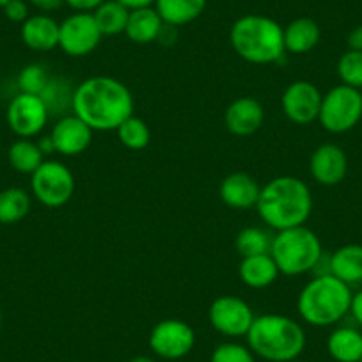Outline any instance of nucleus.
I'll return each mask as SVG.
<instances>
[{"mask_svg":"<svg viewBox=\"0 0 362 362\" xmlns=\"http://www.w3.org/2000/svg\"><path fill=\"white\" fill-rule=\"evenodd\" d=\"M37 144H40V148H41V151H43V155H50V153H55L54 142H52L50 137L40 139V142H37Z\"/></svg>","mask_w":362,"mask_h":362,"instance_id":"ea45409f","label":"nucleus"},{"mask_svg":"<svg viewBox=\"0 0 362 362\" xmlns=\"http://www.w3.org/2000/svg\"><path fill=\"white\" fill-rule=\"evenodd\" d=\"M350 315L358 325L362 327V290H358L357 293H354L351 297V305H350Z\"/></svg>","mask_w":362,"mask_h":362,"instance_id":"e433bc0d","label":"nucleus"},{"mask_svg":"<svg viewBox=\"0 0 362 362\" xmlns=\"http://www.w3.org/2000/svg\"><path fill=\"white\" fill-rule=\"evenodd\" d=\"M105 0H64V4L75 9V13H93L103 4Z\"/></svg>","mask_w":362,"mask_h":362,"instance_id":"f704fd0d","label":"nucleus"},{"mask_svg":"<svg viewBox=\"0 0 362 362\" xmlns=\"http://www.w3.org/2000/svg\"><path fill=\"white\" fill-rule=\"evenodd\" d=\"M29 211L30 194L27 190L11 187L0 192V224H18L29 215Z\"/></svg>","mask_w":362,"mask_h":362,"instance_id":"bb28decb","label":"nucleus"},{"mask_svg":"<svg viewBox=\"0 0 362 362\" xmlns=\"http://www.w3.org/2000/svg\"><path fill=\"white\" fill-rule=\"evenodd\" d=\"M341 83L362 90V52L346 50L336 66Z\"/></svg>","mask_w":362,"mask_h":362,"instance_id":"7c9ffc66","label":"nucleus"},{"mask_svg":"<svg viewBox=\"0 0 362 362\" xmlns=\"http://www.w3.org/2000/svg\"><path fill=\"white\" fill-rule=\"evenodd\" d=\"M8 158L16 173L30 174V176L45 162V155L40 144L30 139H18L16 142H13L8 151Z\"/></svg>","mask_w":362,"mask_h":362,"instance_id":"a878e982","label":"nucleus"},{"mask_svg":"<svg viewBox=\"0 0 362 362\" xmlns=\"http://www.w3.org/2000/svg\"><path fill=\"white\" fill-rule=\"evenodd\" d=\"M208 0H155V9L169 27H183L196 22L206 9Z\"/></svg>","mask_w":362,"mask_h":362,"instance_id":"5701e85b","label":"nucleus"},{"mask_svg":"<svg viewBox=\"0 0 362 362\" xmlns=\"http://www.w3.org/2000/svg\"><path fill=\"white\" fill-rule=\"evenodd\" d=\"M48 107L45 105L43 98L36 95L18 93L9 102L6 119L9 128L20 139H33L45 130L48 123Z\"/></svg>","mask_w":362,"mask_h":362,"instance_id":"f8f14e48","label":"nucleus"},{"mask_svg":"<svg viewBox=\"0 0 362 362\" xmlns=\"http://www.w3.org/2000/svg\"><path fill=\"white\" fill-rule=\"evenodd\" d=\"M261 187L256 177L247 173H231L221 181L218 196L226 206L233 210H250L256 208Z\"/></svg>","mask_w":362,"mask_h":362,"instance_id":"f3484780","label":"nucleus"},{"mask_svg":"<svg viewBox=\"0 0 362 362\" xmlns=\"http://www.w3.org/2000/svg\"><path fill=\"white\" fill-rule=\"evenodd\" d=\"M320 37H322L320 25L308 16L291 20L284 27V48L290 54H309L320 43Z\"/></svg>","mask_w":362,"mask_h":362,"instance_id":"4be33fe9","label":"nucleus"},{"mask_svg":"<svg viewBox=\"0 0 362 362\" xmlns=\"http://www.w3.org/2000/svg\"><path fill=\"white\" fill-rule=\"evenodd\" d=\"M288 362H304V361H300V358H295V361H288Z\"/></svg>","mask_w":362,"mask_h":362,"instance_id":"c03bdc74","label":"nucleus"},{"mask_svg":"<svg viewBox=\"0 0 362 362\" xmlns=\"http://www.w3.org/2000/svg\"><path fill=\"white\" fill-rule=\"evenodd\" d=\"M224 123L229 134L236 137L254 135L264 123V109L252 96H242L226 109Z\"/></svg>","mask_w":362,"mask_h":362,"instance_id":"dca6fc26","label":"nucleus"},{"mask_svg":"<svg viewBox=\"0 0 362 362\" xmlns=\"http://www.w3.org/2000/svg\"><path fill=\"white\" fill-rule=\"evenodd\" d=\"M313 180L323 187H336L346 177L348 156L341 146L327 142L318 146L309 158Z\"/></svg>","mask_w":362,"mask_h":362,"instance_id":"4468645a","label":"nucleus"},{"mask_svg":"<svg viewBox=\"0 0 362 362\" xmlns=\"http://www.w3.org/2000/svg\"><path fill=\"white\" fill-rule=\"evenodd\" d=\"M123 6H127L128 9H139V8H148V6L155 4V0H117Z\"/></svg>","mask_w":362,"mask_h":362,"instance_id":"58836bf2","label":"nucleus"},{"mask_svg":"<svg viewBox=\"0 0 362 362\" xmlns=\"http://www.w3.org/2000/svg\"><path fill=\"white\" fill-rule=\"evenodd\" d=\"M95 130L83 123L75 114L62 116L54 124L50 139L54 142L55 153L62 156H78L86 151L93 142Z\"/></svg>","mask_w":362,"mask_h":362,"instance_id":"2eb2a0df","label":"nucleus"},{"mask_svg":"<svg viewBox=\"0 0 362 362\" xmlns=\"http://www.w3.org/2000/svg\"><path fill=\"white\" fill-rule=\"evenodd\" d=\"M22 41L34 52H50L59 48V23L47 13L29 16L22 23Z\"/></svg>","mask_w":362,"mask_h":362,"instance_id":"a211bd4d","label":"nucleus"},{"mask_svg":"<svg viewBox=\"0 0 362 362\" xmlns=\"http://www.w3.org/2000/svg\"><path fill=\"white\" fill-rule=\"evenodd\" d=\"M329 274L343 281L348 286L362 283V245L348 243L339 247L329 257Z\"/></svg>","mask_w":362,"mask_h":362,"instance_id":"412c9836","label":"nucleus"},{"mask_svg":"<svg viewBox=\"0 0 362 362\" xmlns=\"http://www.w3.org/2000/svg\"><path fill=\"white\" fill-rule=\"evenodd\" d=\"M245 339L256 357L268 362H288L304 351L305 330L290 316L268 313L254 318Z\"/></svg>","mask_w":362,"mask_h":362,"instance_id":"7ed1b4c3","label":"nucleus"},{"mask_svg":"<svg viewBox=\"0 0 362 362\" xmlns=\"http://www.w3.org/2000/svg\"><path fill=\"white\" fill-rule=\"evenodd\" d=\"M116 134L121 144L128 149H134V151L148 148L149 142H151V130H149L148 123L135 116H130L123 124H119Z\"/></svg>","mask_w":362,"mask_h":362,"instance_id":"cd10ccee","label":"nucleus"},{"mask_svg":"<svg viewBox=\"0 0 362 362\" xmlns=\"http://www.w3.org/2000/svg\"><path fill=\"white\" fill-rule=\"evenodd\" d=\"M8 2H9V0H0V8H4V6L8 4Z\"/></svg>","mask_w":362,"mask_h":362,"instance_id":"79ce46f5","label":"nucleus"},{"mask_svg":"<svg viewBox=\"0 0 362 362\" xmlns=\"http://www.w3.org/2000/svg\"><path fill=\"white\" fill-rule=\"evenodd\" d=\"M348 50H357L362 52V25H357L355 29H351V33L348 34Z\"/></svg>","mask_w":362,"mask_h":362,"instance_id":"4c0bfd02","label":"nucleus"},{"mask_svg":"<svg viewBox=\"0 0 362 362\" xmlns=\"http://www.w3.org/2000/svg\"><path fill=\"white\" fill-rule=\"evenodd\" d=\"M100 33L93 13H73L59 23V48L69 57H86L100 47Z\"/></svg>","mask_w":362,"mask_h":362,"instance_id":"1a4fd4ad","label":"nucleus"},{"mask_svg":"<svg viewBox=\"0 0 362 362\" xmlns=\"http://www.w3.org/2000/svg\"><path fill=\"white\" fill-rule=\"evenodd\" d=\"M0 327H2V309H0Z\"/></svg>","mask_w":362,"mask_h":362,"instance_id":"37998d69","label":"nucleus"},{"mask_svg":"<svg viewBox=\"0 0 362 362\" xmlns=\"http://www.w3.org/2000/svg\"><path fill=\"white\" fill-rule=\"evenodd\" d=\"M351 297V286L323 272L305 283L298 293V316L311 327H332L350 315Z\"/></svg>","mask_w":362,"mask_h":362,"instance_id":"20e7f679","label":"nucleus"},{"mask_svg":"<svg viewBox=\"0 0 362 362\" xmlns=\"http://www.w3.org/2000/svg\"><path fill=\"white\" fill-rule=\"evenodd\" d=\"M30 192L43 206L61 208L75 194V176L66 163L45 160L30 176Z\"/></svg>","mask_w":362,"mask_h":362,"instance_id":"6e6552de","label":"nucleus"},{"mask_svg":"<svg viewBox=\"0 0 362 362\" xmlns=\"http://www.w3.org/2000/svg\"><path fill=\"white\" fill-rule=\"evenodd\" d=\"M163 27H165V23L160 18L155 6H148V8L132 9L124 34L132 43L149 45L162 36Z\"/></svg>","mask_w":362,"mask_h":362,"instance_id":"aec40b11","label":"nucleus"},{"mask_svg":"<svg viewBox=\"0 0 362 362\" xmlns=\"http://www.w3.org/2000/svg\"><path fill=\"white\" fill-rule=\"evenodd\" d=\"M322 90L308 80H295L284 89L281 96V107L293 124H311L318 121L322 107Z\"/></svg>","mask_w":362,"mask_h":362,"instance_id":"ddd939ff","label":"nucleus"},{"mask_svg":"<svg viewBox=\"0 0 362 362\" xmlns=\"http://www.w3.org/2000/svg\"><path fill=\"white\" fill-rule=\"evenodd\" d=\"M93 16L103 36H119L127 29L130 9L117 0H105L100 8L93 11Z\"/></svg>","mask_w":362,"mask_h":362,"instance_id":"393cba45","label":"nucleus"},{"mask_svg":"<svg viewBox=\"0 0 362 362\" xmlns=\"http://www.w3.org/2000/svg\"><path fill=\"white\" fill-rule=\"evenodd\" d=\"M362 119V93L344 83H337L322 98L318 121L329 134H346Z\"/></svg>","mask_w":362,"mask_h":362,"instance_id":"0eeeda50","label":"nucleus"},{"mask_svg":"<svg viewBox=\"0 0 362 362\" xmlns=\"http://www.w3.org/2000/svg\"><path fill=\"white\" fill-rule=\"evenodd\" d=\"M52 75L41 64H29L18 73V89L20 93L41 96L47 89Z\"/></svg>","mask_w":362,"mask_h":362,"instance_id":"2f4dec72","label":"nucleus"},{"mask_svg":"<svg viewBox=\"0 0 362 362\" xmlns=\"http://www.w3.org/2000/svg\"><path fill=\"white\" fill-rule=\"evenodd\" d=\"M361 362H362V358H361Z\"/></svg>","mask_w":362,"mask_h":362,"instance_id":"a18cd8bd","label":"nucleus"},{"mask_svg":"<svg viewBox=\"0 0 362 362\" xmlns=\"http://www.w3.org/2000/svg\"><path fill=\"white\" fill-rule=\"evenodd\" d=\"M361 93H362V90H361Z\"/></svg>","mask_w":362,"mask_h":362,"instance_id":"49530a36","label":"nucleus"},{"mask_svg":"<svg viewBox=\"0 0 362 362\" xmlns=\"http://www.w3.org/2000/svg\"><path fill=\"white\" fill-rule=\"evenodd\" d=\"M254 318L252 308L236 295L217 297L208 309L210 325L226 337H245Z\"/></svg>","mask_w":362,"mask_h":362,"instance_id":"9b49d317","label":"nucleus"},{"mask_svg":"<svg viewBox=\"0 0 362 362\" xmlns=\"http://www.w3.org/2000/svg\"><path fill=\"white\" fill-rule=\"evenodd\" d=\"M270 245H272V236L268 235L264 229L256 228V226L243 228L242 231L236 235V240H235V247L242 257L270 252Z\"/></svg>","mask_w":362,"mask_h":362,"instance_id":"c85d7f7f","label":"nucleus"},{"mask_svg":"<svg viewBox=\"0 0 362 362\" xmlns=\"http://www.w3.org/2000/svg\"><path fill=\"white\" fill-rule=\"evenodd\" d=\"M210 362H256V355L245 344L228 341L215 348Z\"/></svg>","mask_w":362,"mask_h":362,"instance_id":"473e14b6","label":"nucleus"},{"mask_svg":"<svg viewBox=\"0 0 362 362\" xmlns=\"http://www.w3.org/2000/svg\"><path fill=\"white\" fill-rule=\"evenodd\" d=\"M2 9H4V15L8 16V20L15 23H23L30 16L25 0H9Z\"/></svg>","mask_w":362,"mask_h":362,"instance_id":"72a5a7b5","label":"nucleus"},{"mask_svg":"<svg viewBox=\"0 0 362 362\" xmlns=\"http://www.w3.org/2000/svg\"><path fill=\"white\" fill-rule=\"evenodd\" d=\"M134 107L130 89L112 76H89L73 90V114L95 132H116L134 116Z\"/></svg>","mask_w":362,"mask_h":362,"instance_id":"f257e3e1","label":"nucleus"},{"mask_svg":"<svg viewBox=\"0 0 362 362\" xmlns=\"http://www.w3.org/2000/svg\"><path fill=\"white\" fill-rule=\"evenodd\" d=\"M256 210L274 231L305 226L313 214L311 189L300 177L277 176L261 187Z\"/></svg>","mask_w":362,"mask_h":362,"instance_id":"f03ea898","label":"nucleus"},{"mask_svg":"<svg viewBox=\"0 0 362 362\" xmlns=\"http://www.w3.org/2000/svg\"><path fill=\"white\" fill-rule=\"evenodd\" d=\"M238 276L247 288L263 290V288H268L276 283L277 277L281 276V272L274 257L270 256V252H267L242 257V263L238 267Z\"/></svg>","mask_w":362,"mask_h":362,"instance_id":"6ab92c4d","label":"nucleus"},{"mask_svg":"<svg viewBox=\"0 0 362 362\" xmlns=\"http://www.w3.org/2000/svg\"><path fill=\"white\" fill-rule=\"evenodd\" d=\"M196 346V330L183 320L167 318L156 323L149 334V348L156 357L177 361Z\"/></svg>","mask_w":362,"mask_h":362,"instance_id":"9d476101","label":"nucleus"},{"mask_svg":"<svg viewBox=\"0 0 362 362\" xmlns=\"http://www.w3.org/2000/svg\"><path fill=\"white\" fill-rule=\"evenodd\" d=\"M270 256L281 276L297 277L313 272L323 259V247L318 235L308 226L283 229L272 236Z\"/></svg>","mask_w":362,"mask_h":362,"instance_id":"423d86ee","label":"nucleus"},{"mask_svg":"<svg viewBox=\"0 0 362 362\" xmlns=\"http://www.w3.org/2000/svg\"><path fill=\"white\" fill-rule=\"evenodd\" d=\"M128 362H156V361H155V358H151V357H146V355H139V357L130 358Z\"/></svg>","mask_w":362,"mask_h":362,"instance_id":"a19ab883","label":"nucleus"},{"mask_svg":"<svg viewBox=\"0 0 362 362\" xmlns=\"http://www.w3.org/2000/svg\"><path fill=\"white\" fill-rule=\"evenodd\" d=\"M327 351L336 362H361L362 332L355 327H337L327 339Z\"/></svg>","mask_w":362,"mask_h":362,"instance_id":"b1692460","label":"nucleus"},{"mask_svg":"<svg viewBox=\"0 0 362 362\" xmlns=\"http://www.w3.org/2000/svg\"><path fill=\"white\" fill-rule=\"evenodd\" d=\"M30 4L34 6L36 9L43 13H50V11H57L59 8L64 6V0H29Z\"/></svg>","mask_w":362,"mask_h":362,"instance_id":"c9c22d12","label":"nucleus"},{"mask_svg":"<svg viewBox=\"0 0 362 362\" xmlns=\"http://www.w3.org/2000/svg\"><path fill=\"white\" fill-rule=\"evenodd\" d=\"M229 41L238 57L250 64H274L281 61L284 48V27L263 15H245L229 30Z\"/></svg>","mask_w":362,"mask_h":362,"instance_id":"39448f33","label":"nucleus"},{"mask_svg":"<svg viewBox=\"0 0 362 362\" xmlns=\"http://www.w3.org/2000/svg\"><path fill=\"white\" fill-rule=\"evenodd\" d=\"M73 90L69 89V86L66 83V80L59 78V76H52L50 82H48L47 89L43 90L45 105L48 107V112L50 114H62L66 109H71V100H73Z\"/></svg>","mask_w":362,"mask_h":362,"instance_id":"c756f323","label":"nucleus"}]
</instances>
